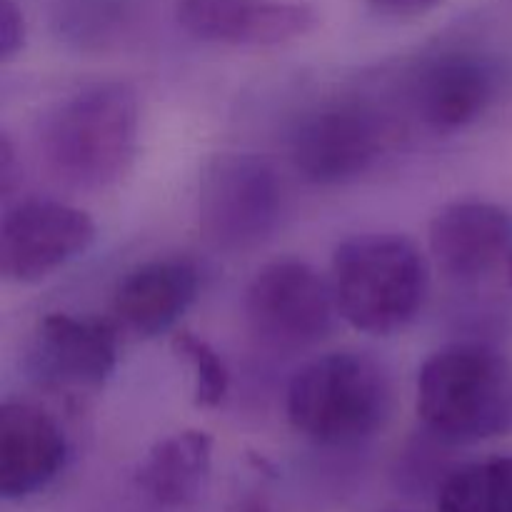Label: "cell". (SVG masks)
Returning a JSON list of instances; mask_svg holds the SVG:
<instances>
[{
  "label": "cell",
  "instance_id": "1",
  "mask_svg": "<svg viewBox=\"0 0 512 512\" xmlns=\"http://www.w3.org/2000/svg\"><path fill=\"white\" fill-rule=\"evenodd\" d=\"M138 140V93L120 80L85 85L55 103L40 125L45 165L78 190L118 185L133 168Z\"/></svg>",
  "mask_w": 512,
  "mask_h": 512
},
{
  "label": "cell",
  "instance_id": "2",
  "mask_svg": "<svg viewBox=\"0 0 512 512\" xmlns=\"http://www.w3.org/2000/svg\"><path fill=\"white\" fill-rule=\"evenodd\" d=\"M415 410L445 445H475L512 433V360L488 343H450L418 370Z\"/></svg>",
  "mask_w": 512,
  "mask_h": 512
},
{
  "label": "cell",
  "instance_id": "3",
  "mask_svg": "<svg viewBox=\"0 0 512 512\" xmlns=\"http://www.w3.org/2000/svg\"><path fill=\"white\" fill-rule=\"evenodd\" d=\"M338 315L365 335L408 328L430 290V265L418 245L398 233L350 235L330 260Z\"/></svg>",
  "mask_w": 512,
  "mask_h": 512
},
{
  "label": "cell",
  "instance_id": "4",
  "mask_svg": "<svg viewBox=\"0 0 512 512\" xmlns=\"http://www.w3.org/2000/svg\"><path fill=\"white\" fill-rule=\"evenodd\" d=\"M393 413V388L370 355L325 353L295 370L285 390L290 428L323 448H348L373 438Z\"/></svg>",
  "mask_w": 512,
  "mask_h": 512
},
{
  "label": "cell",
  "instance_id": "5",
  "mask_svg": "<svg viewBox=\"0 0 512 512\" xmlns=\"http://www.w3.org/2000/svg\"><path fill=\"white\" fill-rule=\"evenodd\" d=\"M335 315L333 285L303 260L263 265L245 290L250 335L273 353H300L318 345L333 330Z\"/></svg>",
  "mask_w": 512,
  "mask_h": 512
},
{
  "label": "cell",
  "instance_id": "6",
  "mask_svg": "<svg viewBox=\"0 0 512 512\" xmlns=\"http://www.w3.org/2000/svg\"><path fill=\"white\" fill-rule=\"evenodd\" d=\"M388 115L355 100L323 105L290 135V160L313 185H345L363 178L393 148Z\"/></svg>",
  "mask_w": 512,
  "mask_h": 512
},
{
  "label": "cell",
  "instance_id": "7",
  "mask_svg": "<svg viewBox=\"0 0 512 512\" xmlns=\"http://www.w3.org/2000/svg\"><path fill=\"white\" fill-rule=\"evenodd\" d=\"M283 213V185L273 165L255 155H225L205 173L198 220L205 238L235 253L258 248Z\"/></svg>",
  "mask_w": 512,
  "mask_h": 512
},
{
  "label": "cell",
  "instance_id": "8",
  "mask_svg": "<svg viewBox=\"0 0 512 512\" xmlns=\"http://www.w3.org/2000/svg\"><path fill=\"white\" fill-rule=\"evenodd\" d=\"M98 238L85 210L48 198L5 208L0 223V273L15 285H33L75 263Z\"/></svg>",
  "mask_w": 512,
  "mask_h": 512
},
{
  "label": "cell",
  "instance_id": "9",
  "mask_svg": "<svg viewBox=\"0 0 512 512\" xmlns=\"http://www.w3.org/2000/svg\"><path fill=\"white\" fill-rule=\"evenodd\" d=\"M118 323L90 315L48 313L25 350V373L40 388L95 393L118 368Z\"/></svg>",
  "mask_w": 512,
  "mask_h": 512
},
{
  "label": "cell",
  "instance_id": "10",
  "mask_svg": "<svg viewBox=\"0 0 512 512\" xmlns=\"http://www.w3.org/2000/svg\"><path fill=\"white\" fill-rule=\"evenodd\" d=\"M175 20L203 43L233 48H275L305 38L320 18L293 0H178Z\"/></svg>",
  "mask_w": 512,
  "mask_h": 512
},
{
  "label": "cell",
  "instance_id": "11",
  "mask_svg": "<svg viewBox=\"0 0 512 512\" xmlns=\"http://www.w3.org/2000/svg\"><path fill=\"white\" fill-rule=\"evenodd\" d=\"M430 255L448 278L475 283L512 255V213L488 200H453L430 218Z\"/></svg>",
  "mask_w": 512,
  "mask_h": 512
},
{
  "label": "cell",
  "instance_id": "12",
  "mask_svg": "<svg viewBox=\"0 0 512 512\" xmlns=\"http://www.w3.org/2000/svg\"><path fill=\"white\" fill-rule=\"evenodd\" d=\"M68 463V438L58 420L25 400L0 408V495L28 500L43 493Z\"/></svg>",
  "mask_w": 512,
  "mask_h": 512
},
{
  "label": "cell",
  "instance_id": "13",
  "mask_svg": "<svg viewBox=\"0 0 512 512\" xmlns=\"http://www.w3.org/2000/svg\"><path fill=\"white\" fill-rule=\"evenodd\" d=\"M495 98V70L485 58L448 50L425 60L410 83L413 110L428 128L455 133L483 118Z\"/></svg>",
  "mask_w": 512,
  "mask_h": 512
},
{
  "label": "cell",
  "instance_id": "14",
  "mask_svg": "<svg viewBox=\"0 0 512 512\" xmlns=\"http://www.w3.org/2000/svg\"><path fill=\"white\" fill-rule=\"evenodd\" d=\"M200 275L193 263L158 258L135 265L113 293V320L135 338H158L178 325L195 303Z\"/></svg>",
  "mask_w": 512,
  "mask_h": 512
},
{
  "label": "cell",
  "instance_id": "15",
  "mask_svg": "<svg viewBox=\"0 0 512 512\" xmlns=\"http://www.w3.org/2000/svg\"><path fill=\"white\" fill-rule=\"evenodd\" d=\"M213 435L188 428L160 438L135 470V485L160 508H188L208 488L213 473Z\"/></svg>",
  "mask_w": 512,
  "mask_h": 512
},
{
  "label": "cell",
  "instance_id": "16",
  "mask_svg": "<svg viewBox=\"0 0 512 512\" xmlns=\"http://www.w3.org/2000/svg\"><path fill=\"white\" fill-rule=\"evenodd\" d=\"M438 512H512V455L453 470L438 490Z\"/></svg>",
  "mask_w": 512,
  "mask_h": 512
},
{
  "label": "cell",
  "instance_id": "17",
  "mask_svg": "<svg viewBox=\"0 0 512 512\" xmlns=\"http://www.w3.org/2000/svg\"><path fill=\"white\" fill-rule=\"evenodd\" d=\"M173 353L190 370L195 405L205 410L220 408L230 393V370L218 350L200 335L180 330L173 335Z\"/></svg>",
  "mask_w": 512,
  "mask_h": 512
},
{
  "label": "cell",
  "instance_id": "18",
  "mask_svg": "<svg viewBox=\"0 0 512 512\" xmlns=\"http://www.w3.org/2000/svg\"><path fill=\"white\" fill-rule=\"evenodd\" d=\"M25 18L15 0H0V60L10 63L25 48Z\"/></svg>",
  "mask_w": 512,
  "mask_h": 512
},
{
  "label": "cell",
  "instance_id": "19",
  "mask_svg": "<svg viewBox=\"0 0 512 512\" xmlns=\"http://www.w3.org/2000/svg\"><path fill=\"white\" fill-rule=\"evenodd\" d=\"M378 13L393 15V18H418L438 8L443 0H368Z\"/></svg>",
  "mask_w": 512,
  "mask_h": 512
},
{
  "label": "cell",
  "instance_id": "20",
  "mask_svg": "<svg viewBox=\"0 0 512 512\" xmlns=\"http://www.w3.org/2000/svg\"><path fill=\"white\" fill-rule=\"evenodd\" d=\"M20 183V160L15 155V145L10 143L8 135L3 133L0 138V193L8 200L10 193L15 190V185Z\"/></svg>",
  "mask_w": 512,
  "mask_h": 512
},
{
  "label": "cell",
  "instance_id": "21",
  "mask_svg": "<svg viewBox=\"0 0 512 512\" xmlns=\"http://www.w3.org/2000/svg\"><path fill=\"white\" fill-rule=\"evenodd\" d=\"M505 268H508V283L512 288V255H510V260H508V265H505Z\"/></svg>",
  "mask_w": 512,
  "mask_h": 512
},
{
  "label": "cell",
  "instance_id": "22",
  "mask_svg": "<svg viewBox=\"0 0 512 512\" xmlns=\"http://www.w3.org/2000/svg\"><path fill=\"white\" fill-rule=\"evenodd\" d=\"M390 512H408V510H390Z\"/></svg>",
  "mask_w": 512,
  "mask_h": 512
}]
</instances>
